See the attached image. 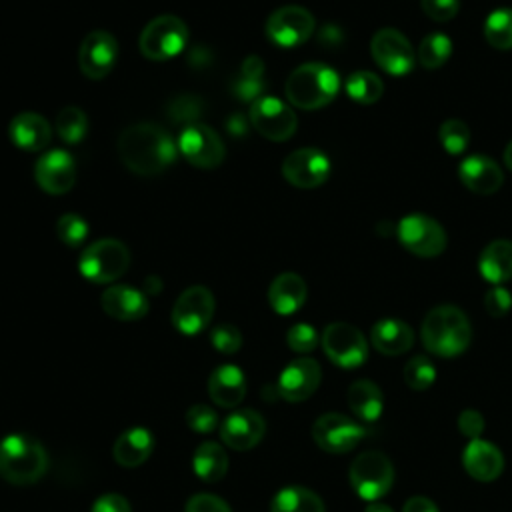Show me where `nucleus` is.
<instances>
[{"instance_id": "obj_24", "label": "nucleus", "mask_w": 512, "mask_h": 512, "mask_svg": "<svg viewBox=\"0 0 512 512\" xmlns=\"http://www.w3.org/2000/svg\"><path fill=\"white\" fill-rule=\"evenodd\" d=\"M8 136L16 148L26 152H40L52 140V126L42 114L20 112L10 120Z\"/></svg>"}, {"instance_id": "obj_39", "label": "nucleus", "mask_w": 512, "mask_h": 512, "mask_svg": "<svg viewBox=\"0 0 512 512\" xmlns=\"http://www.w3.org/2000/svg\"><path fill=\"white\" fill-rule=\"evenodd\" d=\"M402 376H404V382L408 388L428 390L436 380V366L432 364V360L428 356L418 354L406 362Z\"/></svg>"}, {"instance_id": "obj_22", "label": "nucleus", "mask_w": 512, "mask_h": 512, "mask_svg": "<svg viewBox=\"0 0 512 512\" xmlns=\"http://www.w3.org/2000/svg\"><path fill=\"white\" fill-rule=\"evenodd\" d=\"M462 466L470 478L478 482H492L504 470V456L492 442L474 438L462 452Z\"/></svg>"}, {"instance_id": "obj_37", "label": "nucleus", "mask_w": 512, "mask_h": 512, "mask_svg": "<svg viewBox=\"0 0 512 512\" xmlns=\"http://www.w3.org/2000/svg\"><path fill=\"white\" fill-rule=\"evenodd\" d=\"M484 38L498 50L512 48V8H498L490 12L484 22Z\"/></svg>"}, {"instance_id": "obj_19", "label": "nucleus", "mask_w": 512, "mask_h": 512, "mask_svg": "<svg viewBox=\"0 0 512 512\" xmlns=\"http://www.w3.org/2000/svg\"><path fill=\"white\" fill-rule=\"evenodd\" d=\"M322 370L314 358H296L292 360L278 376L276 390L288 402H302L310 398L320 386Z\"/></svg>"}, {"instance_id": "obj_33", "label": "nucleus", "mask_w": 512, "mask_h": 512, "mask_svg": "<svg viewBox=\"0 0 512 512\" xmlns=\"http://www.w3.org/2000/svg\"><path fill=\"white\" fill-rule=\"evenodd\" d=\"M270 512H326L322 498L304 486H286L270 502Z\"/></svg>"}, {"instance_id": "obj_17", "label": "nucleus", "mask_w": 512, "mask_h": 512, "mask_svg": "<svg viewBox=\"0 0 512 512\" xmlns=\"http://www.w3.org/2000/svg\"><path fill=\"white\" fill-rule=\"evenodd\" d=\"M282 176L296 188H316L328 180L330 160L318 148H298L284 158Z\"/></svg>"}, {"instance_id": "obj_9", "label": "nucleus", "mask_w": 512, "mask_h": 512, "mask_svg": "<svg viewBox=\"0 0 512 512\" xmlns=\"http://www.w3.org/2000/svg\"><path fill=\"white\" fill-rule=\"evenodd\" d=\"M396 236L410 254L420 258H434L446 248L444 228L434 218L420 212L404 216L396 226Z\"/></svg>"}, {"instance_id": "obj_5", "label": "nucleus", "mask_w": 512, "mask_h": 512, "mask_svg": "<svg viewBox=\"0 0 512 512\" xmlns=\"http://www.w3.org/2000/svg\"><path fill=\"white\" fill-rule=\"evenodd\" d=\"M130 266V250L116 238H102L86 246L80 254V274L94 284H112Z\"/></svg>"}, {"instance_id": "obj_10", "label": "nucleus", "mask_w": 512, "mask_h": 512, "mask_svg": "<svg viewBox=\"0 0 512 512\" xmlns=\"http://www.w3.org/2000/svg\"><path fill=\"white\" fill-rule=\"evenodd\" d=\"M324 354L340 368H358L368 358V342L364 334L348 322H332L320 336Z\"/></svg>"}, {"instance_id": "obj_53", "label": "nucleus", "mask_w": 512, "mask_h": 512, "mask_svg": "<svg viewBox=\"0 0 512 512\" xmlns=\"http://www.w3.org/2000/svg\"><path fill=\"white\" fill-rule=\"evenodd\" d=\"M364 512H394V510H392L388 504L376 500V502H368V506H366Z\"/></svg>"}, {"instance_id": "obj_18", "label": "nucleus", "mask_w": 512, "mask_h": 512, "mask_svg": "<svg viewBox=\"0 0 512 512\" xmlns=\"http://www.w3.org/2000/svg\"><path fill=\"white\" fill-rule=\"evenodd\" d=\"M34 180L48 194H66L76 182V160L62 148L40 154L34 164Z\"/></svg>"}, {"instance_id": "obj_3", "label": "nucleus", "mask_w": 512, "mask_h": 512, "mask_svg": "<svg viewBox=\"0 0 512 512\" xmlns=\"http://www.w3.org/2000/svg\"><path fill=\"white\" fill-rule=\"evenodd\" d=\"M340 90V78L334 68L322 62H306L294 68L286 80L284 92L292 106L318 110L330 104Z\"/></svg>"}, {"instance_id": "obj_1", "label": "nucleus", "mask_w": 512, "mask_h": 512, "mask_svg": "<svg viewBox=\"0 0 512 512\" xmlns=\"http://www.w3.org/2000/svg\"><path fill=\"white\" fill-rule=\"evenodd\" d=\"M118 156L122 164L138 176L162 174L174 164L178 144L172 136L154 122H134L118 136Z\"/></svg>"}, {"instance_id": "obj_23", "label": "nucleus", "mask_w": 512, "mask_h": 512, "mask_svg": "<svg viewBox=\"0 0 512 512\" xmlns=\"http://www.w3.org/2000/svg\"><path fill=\"white\" fill-rule=\"evenodd\" d=\"M458 176H460V182L470 192L482 194V196L494 194L504 184V174L500 166L484 154L466 156L458 166Z\"/></svg>"}, {"instance_id": "obj_46", "label": "nucleus", "mask_w": 512, "mask_h": 512, "mask_svg": "<svg viewBox=\"0 0 512 512\" xmlns=\"http://www.w3.org/2000/svg\"><path fill=\"white\" fill-rule=\"evenodd\" d=\"M424 14L436 22L452 20L460 10V0H420Z\"/></svg>"}, {"instance_id": "obj_12", "label": "nucleus", "mask_w": 512, "mask_h": 512, "mask_svg": "<svg viewBox=\"0 0 512 512\" xmlns=\"http://www.w3.org/2000/svg\"><path fill=\"white\" fill-rule=\"evenodd\" d=\"M368 428L340 412H326L316 418L312 426V438L324 452L344 454L350 452L360 440H364Z\"/></svg>"}, {"instance_id": "obj_25", "label": "nucleus", "mask_w": 512, "mask_h": 512, "mask_svg": "<svg viewBox=\"0 0 512 512\" xmlns=\"http://www.w3.org/2000/svg\"><path fill=\"white\" fill-rule=\"evenodd\" d=\"M210 398L222 408L238 406L246 396V376L234 364L218 366L208 380Z\"/></svg>"}, {"instance_id": "obj_51", "label": "nucleus", "mask_w": 512, "mask_h": 512, "mask_svg": "<svg viewBox=\"0 0 512 512\" xmlns=\"http://www.w3.org/2000/svg\"><path fill=\"white\" fill-rule=\"evenodd\" d=\"M248 124H250V120H246L242 114H234V116H230V118H228L226 128H228V132H230L232 136L240 138V136H244V134H246Z\"/></svg>"}, {"instance_id": "obj_42", "label": "nucleus", "mask_w": 512, "mask_h": 512, "mask_svg": "<svg viewBox=\"0 0 512 512\" xmlns=\"http://www.w3.org/2000/svg\"><path fill=\"white\" fill-rule=\"evenodd\" d=\"M210 342L222 354H236L242 346V334L232 324H218L210 332Z\"/></svg>"}, {"instance_id": "obj_54", "label": "nucleus", "mask_w": 512, "mask_h": 512, "mask_svg": "<svg viewBox=\"0 0 512 512\" xmlns=\"http://www.w3.org/2000/svg\"><path fill=\"white\" fill-rule=\"evenodd\" d=\"M504 164L512 170V140L506 144V148H504Z\"/></svg>"}, {"instance_id": "obj_47", "label": "nucleus", "mask_w": 512, "mask_h": 512, "mask_svg": "<svg viewBox=\"0 0 512 512\" xmlns=\"http://www.w3.org/2000/svg\"><path fill=\"white\" fill-rule=\"evenodd\" d=\"M184 512H232V510L222 498L214 494H194L186 502Z\"/></svg>"}, {"instance_id": "obj_28", "label": "nucleus", "mask_w": 512, "mask_h": 512, "mask_svg": "<svg viewBox=\"0 0 512 512\" xmlns=\"http://www.w3.org/2000/svg\"><path fill=\"white\" fill-rule=\"evenodd\" d=\"M152 448H154V436L150 434V430L136 426V428L124 430L116 438L112 454L120 466L134 468L148 460V456L152 454Z\"/></svg>"}, {"instance_id": "obj_30", "label": "nucleus", "mask_w": 512, "mask_h": 512, "mask_svg": "<svg viewBox=\"0 0 512 512\" xmlns=\"http://www.w3.org/2000/svg\"><path fill=\"white\" fill-rule=\"evenodd\" d=\"M348 406L364 422H376L384 410V394L372 380H356L348 388Z\"/></svg>"}, {"instance_id": "obj_36", "label": "nucleus", "mask_w": 512, "mask_h": 512, "mask_svg": "<svg viewBox=\"0 0 512 512\" xmlns=\"http://www.w3.org/2000/svg\"><path fill=\"white\" fill-rule=\"evenodd\" d=\"M452 54V40L444 32H432L418 44L416 58L426 70L440 68Z\"/></svg>"}, {"instance_id": "obj_45", "label": "nucleus", "mask_w": 512, "mask_h": 512, "mask_svg": "<svg viewBox=\"0 0 512 512\" xmlns=\"http://www.w3.org/2000/svg\"><path fill=\"white\" fill-rule=\"evenodd\" d=\"M484 308L492 318H502L512 308V294L508 288L492 286L484 296Z\"/></svg>"}, {"instance_id": "obj_13", "label": "nucleus", "mask_w": 512, "mask_h": 512, "mask_svg": "<svg viewBox=\"0 0 512 512\" xmlns=\"http://www.w3.org/2000/svg\"><path fill=\"white\" fill-rule=\"evenodd\" d=\"M314 16L298 4H286L276 8L266 20V36L272 44L282 48H294L304 44L314 32Z\"/></svg>"}, {"instance_id": "obj_52", "label": "nucleus", "mask_w": 512, "mask_h": 512, "mask_svg": "<svg viewBox=\"0 0 512 512\" xmlns=\"http://www.w3.org/2000/svg\"><path fill=\"white\" fill-rule=\"evenodd\" d=\"M340 40H342V32H340L338 26L326 24V26L322 28V32H320V42H322V44L334 46V44H338Z\"/></svg>"}, {"instance_id": "obj_21", "label": "nucleus", "mask_w": 512, "mask_h": 512, "mask_svg": "<svg viewBox=\"0 0 512 512\" xmlns=\"http://www.w3.org/2000/svg\"><path fill=\"white\" fill-rule=\"evenodd\" d=\"M100 304L110 318L122 320V322L144 318L150 306L148 294L128 284H112L110 288H106L102 292Z\"/></svg>"}, {"instance_id": "obj_6", "label": "nucleus", "mask_w": 512, "mask_h": 512, "mask_svg": "<svg viewBox=\"0 0 512 512\" xmlns=\"http://www.w3.org/2000/svg\"><path fill=\"white\" fill-rule=\"evenodd\" d=\"M352 490L366 502H376L394 484V466L384 452L366 450L354 458L348 470Z\"/></svg>"}, {"instance_id": "obj_2", "label": "nucleus", "mask_w": 512, "mask_h": 512, "mask_svg": "<svg viewBox=\"0 0 512 512\" xmlns=\"http://www.w3.org/2000/svg\"><path fill=\"white\" fill-rule=\"evenodd\" d=\"M420 338L424 348L434 356L454 358L470 346L472 326L458 306L440 304L424 316Z\"/></svg>"}, {"instance_id": "obj_15", "label": "nucleus", "mask_w": 512, "mask_h": 512, "mask_svg": "<svg viewBox=\"0 0 512 512\" xmlns=\"http://www.w3.org/2000/svg\"><path fill=\"white\" fill-rule=\"evenodd\" d=\"M370 54L378 68L392 76H406L412 72L416 52L408 38L396 28H382L370 40Z\"/></svg>"}, {"instance_id": "obj_41", "label": "nucleus", "mask_w": 512, "mask_h": 512, "mask_svg": "<svg viewBox=\"0 0 512 512\" xmlns=\"http://www.w3.org/2000/svg\"><path fill=\"white\" fill-rule=\"evenodd\" d=\"M166 112L174 124H184V128H186V126L198 122V116L202 114V102L196 96L182 94L168 104Z\"/></svg>"}, {"instance_id": "obj_34", "label": "nucleus", "mask_w": 512, "mask_h": 512, "mask_svg": "<svg viewBox=\"0 0 512 512\" xmlns=\"http://www.w3.org/2000/svg\"><path fill=\"white\" fill-rule=\"evenodd\" d=\"M346 94L354 102L368 106L380 100V96L384 94V84L374 72L356 70L346 78Z\"/></svg>"}, {"instance_id": "obj_44", "label": "nucleus", "mask_w": 512, "mask_h": 512, "mask_svg": "<svg viewBox=\"0 0 512 512\" xmlns=\"http://www.w3.org/2000/svg\"><path fill=\"white\" fill-rule=\"evenodd\" d=\"M186 424L198 434H210L218 426V414L206 404H194L186 412Z\"/></svg>"}, {"instance_id": "obj_31", "label": "nucleus", "mask_w": 512, "mask_h": 512, "mask_svg": "<svg viewBox=\"0 0 512 512\" xmlns=\"http://www.w3.org/2000/svg\"><path fill=\"white\" fill-rule=\"evenodd\" d=\"M264 62L260 56L256 54H250L244 58L238 74L232 78V94L238 98V100H244V102H254L258 100L266 86V80H264Z\"/></svg>"}, {"instance_id": "obj_8", "label": "nucleus", "mask_w": 512, "mask_h": 512, "mask_svg": "<svg viewBox=\"0 0 512 512\" xmlns=\"http://www.w3.org/2000/svg\"><path fill=\"white\" fill-rule=\"evenodd\" d=\"M248 120L252 128L272 142H286L298 128V118L290 104L276 96H260L250 104Z\"/></svg>"}, {"instance_id": "obj_43", "label": "nucleus", "mask_w": 512, "mask_h": 512, "mask_svg": "<svg viewBox=\"0 0 512 512\" xmlns=\"http://www.w3.org/2000/svg\"><path fill=\"white\" fill-rule=\"evenodd\" d=\"M318 332L314 330V326L310 324H294L288 334H286V342L290 346V350L294 352H300V354H306V352H312L316 346H318Z\"/></svg>"}, {"instance_id": "obj_48", "label": "nucleus", "mask_w": 512, "mask_h": 512, "mask_svg": "<svg viewBox=\"0 0 512 512\" xmlns=\"http://www.w3.org/2000/svg\"><path fill=\"white\" fill-rule=\"evenodd\" d=\"M458 430L462 436L474 440L480 438L484 432V416L478 410H462L458 416Z\"/></svg>"}, {"instance_id": "obj_20", "label": "nucleus", "mask_w": 512, "mask_h": 512, "mask_svg": "<svg viewBox=\"0 0 512 512\" xmlns=\"http://www.w3.org/2000/svg\"><path fill=\"white\" fill-rule=\"evenodd\" d=\"M266 432V422L260 412L252 408L236 410L224 418L220 424V438L232 450H250L254 448Z\"/></svg>"}, {"instance_id": "obj_26", "label": "nucleus", "mask_w": 512, "mask_h": 512, "mask_svg": "<svg viewBox=\"0 0 512 512\" xmlns=\"http://www.w3.org/2000/svg\"><path fill=\"white\" fill-rule=\"evenodd\" d=\"M306 294L308 288L304 278L296 272H284L272 280L268 288V302L274 312L288 316L302 308V304L306 302Z\"/></svg>"}, {"instance_id": "obj_27", "label": "nucleus", "mask_w": 512, "mask_h": 512, "mask_svg": "<svg viewBox=\"0 0 512 512\" xmlns=\"http://www.w3.org/2000/svg\"><path fill=\"white\" fill-rule=\"evenodd\" d=\"M372 346L386 356H398L412 348L414 332L412 328L398 318H382L370 330Z\"/></svg>"}, {"instance_id": "obj_7", "label": "nucleus", "mask_w": 512, "mask_h": 512, "mask_svg": "<svg viewBox=\"0 0 512 512\" xmlns=\"http://www.w3.org/2000/svg\"><path fill=\"white\" fill-rule=\"evenodd\" d=\"M188 42L186 24L174 14H162L152 18L138 40L140 52L148 60H168L178 56Z\"/></svg>"}, {"instance_id": "obj_49", "label": "nucleus", "mask_w": 512, "mask_h": 512, "mask_svg": "<svg viewBox=\"0 0 512 512\" xmlns=\"http://www.w3.org/2000/svg\"><path fill=\"white\" fill-rule=\"evenodd\" d=\"M92 512H132V510L124 496L108 492L96 498V502L92 504Z\"/></svg>"}, {"instance_id": "obj_35", "label": "nucleus", "mask_w": 512, "mask_h": 512, "mask_svg": "<svg viewBox=\"0 0 512 512\" xmlns=\"http://www.w3.org/2000/svg\"><path fill=\"white\" fill-rule=\"evenodd\" d=\"M88 132V116L82 108L68 104L56 114V134L66 144H78Z\"/></svg>"}, {"instance_id": "obj_38", "label": "nucleus", "mask_w": 512, "mask_h": 512, "mask_svg": "<svg viewBox=\"0 0 512 512\" xmlns=\"http://www.w3.org/2000/svg\"><path fill=\"white\" fill-rule=\"evenodd\" d=\"M438 140L448 154L458 156L468 148L470 128L466 122H462L458 118H448L438 128Z\"/></svg>"}, {"instance_id": "obj_16", "label": "nucleus", "mask_w": 512, "mask_h": 512, "mask_svg": "<svg viewBox=\"0 0 512 512\" xmlns=\"http://www.w3.org/2000/svg\"><path fill=\"white\" fill-rule=\"evenodd\" d=\"M118 60V42L106 30H94L84 36L78 50L80 72L90 80L106 78Z\"/></svg>"}, {"instance_id": "obj_29", "label": "nucleus", "mask_w": 512, "mask_h": 512, "mask_svg": "<svg viewBox=\"0 0 512 512\" xmlns=\"http://www.w3.org/2000/svg\"><path fill=\"white\" fill-rule=\"evenodd\" d=\"M480 276L500 286L512 278V242L510 240H494L490 242L478 258Z\"/></svg>"}, {"instance_id": "obj_4", "label": "nucleus", "mask_w": 512, "mask_h": 512, "mask_svg": "<svg viewBox=\"0 0 512 512\" xmlns=\"http://www.w3.org/2000/svg\"><path fill=\"white\" fill-rule=\"evenodd\" d=\"M48 468L46 450L28 434H10L0 440V476L10 484H34Z\"/></svg>"}, {"instance_id": "obj_32", "label": "nucleus", "mask_w": 512, "mask_h": 512, "mask_svg": "<svg viewBox=\"0 0 512 512\" xmlns=\"http://www.w3.org/2000/svg\"><path fill=\"white\" fill-rule=\"evenodd\" d=\"M194 474L204 482H218L228 470V454L216 442H202L192 458Z\"/></svg>"}, {"instance_id": "obj_11", "label": "nucleus", "mask_w": 512, "mask_h": 512, "mask_svg": "<svg viewBox=\"0 0 512 512\" xmlns=\"http://www.w3.org/2000/svg\"><path fill=\"white\" fill-rule=\"evenodd\" d=\"M176 144L186 162L202 170L218 168L226 156V148L220 136L202 122H194L182 128Z\"/></svg>"}, {"instance_id": "obj_40", "label": "nucleus", "mask_w": 512, "mask_h": 512, "mask_svg": "<svg viewBox=\"0 0 512 512\" xmlns=\"http://www.w3.org/2000/svg\"><path fill=\"white\" fill-rule=\"evenodd\" d=\"M88 232H90V226L80 214L66 212L56 220V236L68 248L82 246L84 240L88 238Z\"/></svg>"}, {"instance_id": "obj_50", "label": "nucleus", "mask_w": 512, "mask_h": 512, "mask_svg": "<svg viewBox=\"0 0 512 512\" xmlns=\"http://www.w3.org/2000/svg\"><path fill=\"white\" fill-rule=\"evenodd\" d=\"M402 512H440L438 506L426 496H412L404 502Z\"/></svg>"}, {"instance_id": "obj_14", "label": "nucleus", "mask_w": 512, "mask_h": 512, "mask_svg": "<svg viewBox=\"0 0 512 512\" xmlns=\"http://www.w3.org/2000/svg\"><path fill=\"white\" fill-rule=\"evenodd\" d=\"M214 308V294L206 286H190L174 302L172 324L180 334L194 336L210 324Z\"/></svg>"}]
</instances>
